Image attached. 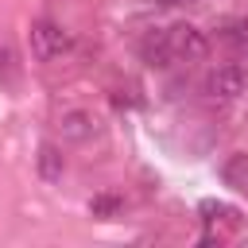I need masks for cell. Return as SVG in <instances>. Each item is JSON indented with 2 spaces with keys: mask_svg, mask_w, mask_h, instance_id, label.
<instances>
[{
  "mask_svg": "<svg viewBox=\"0 0 248 248\" xmlns=\"http://www.w3.org/2000/svg\"><path fill=\"white\" fill-rule=\"evenodd\" d=\"M244 89H248V70H244L240 62H225V66H217V70L205 78L209 101H236Z\"/></svg>",
  "mask_w": 248,
  "mask_h": 248,
  "instance_id": "6da1fadb",
  "label": "cell"
},
{
  "mask_svg": "<svg viewBox=\"0 0 248 248\" xmlns=\"http://www.w3.org/2000/svg\"><path fill=\"white\" fill-rule=\"evenodd\" d=\"M66 50H70V35H66L58 23H50V19L31 23V54H35L39 62H54V58H62Z\"/></svg>",
  "mask_w": 248,
  "mask_h": 248,
  "instance_id": "7a4b0ae2",
  "label": "cell"
},
{
  "mask_svg": "<svg viewBox=\"0 0 248 248\" xmlns=\"http://www.w3.org/2000/svg\"><path fill=\"white\" fill-rule=\"evenodd\" d=\"M167 43H170V54L182 58V62H198V58H205V50H209V39H205L194 23H174V27H167Z\"/></svg>",
  "mask_w": 248,
  "mask_h": 248,
  "instance_id": "3957f363",
  "label": "cell"
},
{
  "mask_svg": "<svg viewBox=\"0 0 248 248\" xmlns=\"http://www.w3.org/2000/svg\"><path fill=\"white\" fill-rule=\"evenodd\" d=\"M140 58H143L151 70H167V66L174 62V54H170V43H167V31H151V35L140 43Z\"/></svg>",
  "mask_w": 248,
  "mask_h": 248,
  "instance_id": "277c9868",
  "label": "cell"
},
{
  "mask_svg": "<svg viewBox=\"0 0 248 248\" xmlns=\"http://www.w3.org/2000/svg\"><path fill=\"white\" fill-rule=\"evenodd\" d=\"M39 178L43 182H62V170H66V159H62V151L54 147V143H43L39 147Z\"/></svg>",
  "mask_w": 248,
  "mask_h": 248,
  "instance_id": "5b68a950",
  "label": "cell"
},
{
  "mask_svg": "<svg viewBox=\"0 0 248 248\" xmlns=\"http://www.w3.org/2000/svg\"><path fill=\"white\" fill-rule=\"evenodd\" d=\"M229 50H248V12L244 16H236V19H229L225 27H221V35H217Z\"/></svg>",
  "mask_w": 248,
  "mask_h": 248,
  "instance_id": "8992f818",
  "label": "cell"
},
{
  "mask_svg": "<svg viewBox=\"0 0 248 248\" xmlns=\"http://www.w3.org/2000/svg\"><path fill=\"white\" fill-rule=\"evenodd\" d=\"M89 132H93L89 112H66L62 116V140H85Z\"/></svg>",
  "mask_w": 248,
  "mask_h": 248,
  "instance_id": "52a82bcc",
  "label": "cell"
},
{
  "mask_svg": "<svg viewBox=\"0 0 248 248\" xmlns=\"http://www.w3.org/2000/svg\"><path fill=\"white\" fill-rule=\"evenodd\" d=\"M120 209H124V198L120 194H93V202H89V213L101 217V221L105 217H116Z\"/></svg>",
  "mask_w": 248,
  "mask_h": 248,
  "instance_id": "ba28073f",
  "label": "cell"
},
{
  "mask_svg": "<svg viewBox=\"0 0 248 248\" xmlns=\"http://www.w3.org/2000/svg\"><path fill=\"white\" fill-rule=\"evenodd\" d=\"M0 81H4V85H12V81H16V54H12V46H8V43L0 46Z\"/></svg>",
  "mask_w": 248,
  "mask_h": 248,
  "instance_id": "9c48e42d",
  "label": "cell"
},
{
  "mask_svg": "<svg viewBox=\"0 0 248 248\" xmlns=\"http://www.w3.org/2000/svg\"><path fill=\"white\" fill-rule=\"evenodd\" d=\"M217 217H236L229 205H221V202H202V221L209 225V221H217Z\"/></svg>",
  "mask_w": 248,
  "mask_h": 248,
  "instance_id": "30bf717a",
  "label": "cell"
},
{
  "mask_svg": "<svg viewBox=\"0 0 248 248\" xmlns=\"http://www.w3.org/2000/svg\"><path fill=\"white\" fill-rule=\"evenodd\" d=\"M151 4H159V8H178V4H198V0H151Z\"/></svg>",
  "mask_w": 248,
  "mask_h": 248,
  "instance_id": "8fae6325",
  "label": "cell"
},
{
  "mask_svg": "<svg viewBox=\"0 0 248 248\" xmlns=\"http://www.w3.org/2000/svg\"><path fill=\"white\" fill-rule=\"evenodd\" d=\"M244 190H248V186H244Z\"/></svg>",
  "mask_w": 248,
  "mask_h": 248,
  "instance_id": "7c38bea8",
  "label": "cell"
}]
</instances>
